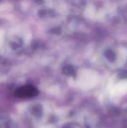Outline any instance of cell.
Masks as SVG:
<instances>
[{
  "mask_svg": "<svg viewBox=\"0 0 127 128\" xmlns=\"http://www.w3.org/2000/svg\"><path fill=\"white\" fill-rule=\"evenodd\" d=\"M37 91L32 86H24L19 89L16 92V95L20 98L32 97L37 94Z\"/></svg>",
  "mask_w": 127,
  "mask_h": 128,
  "instance_id": "1",
  "label": "cell"
}]
</instances>
